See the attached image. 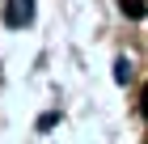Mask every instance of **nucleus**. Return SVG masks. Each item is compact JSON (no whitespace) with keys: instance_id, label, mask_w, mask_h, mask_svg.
Wrapping results in <instances>:
<instances>
[{"instance_id":"nucleus-2","label":"nucleus","mask_w":148,"mask_h":144,"mask_svg":"<svg viewBox=\"0 0 148 144\" xmlns=\"http://www.w3.org/2000/svg\"><path fill=\"white\" fill-rule=\"evenodd\" d=\"M140 110H144V119H148V85H144V93H140Z\"/></svg>"},{"instance_id":"nucleus-1","label":"nucleus","mask_w":148,"mask_h":144,"mask_svg":"<svg viewBox=\"0 0 148 144\" xmlns=\"http://www.w3.org/2000/svg\"><path fill=\"white\" fill-rule=\"evenodd\" d=\"M119 9H123L127 17H144V13H148V0H119Z\"/></svg>"}]
</instances>
